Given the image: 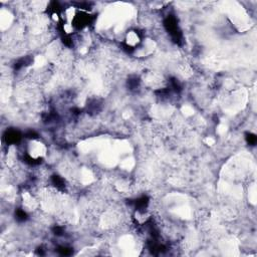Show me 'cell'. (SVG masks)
Masks as SVG:
<instances>
[{"instance_id":"obj_7","label":"cell","mask_w":257,"mask_h":257,"mask_svg":"<svg viewBox=\"0 0 257 257\" xmlns=\"http://www.w3.org/2000/svg\"><path fill=\"white\" fill-rule=\"evenodd\" d=\"M15 216H16V219L18 221H20V222H23V221H25L26 219H27V214H26V212H24L23 210H21V209L16 210Z\"/></svg>"},{"instance_id":"obj_1","label":"cell","mask_w":257,"mask_h":257,"mask_svg":"<svg viewBox=\"0 0 257 257\" xmlns=\"http://www.w3.org/2000/svg\"><path fill=\"white\" fill-rule=\"evenodd\" d=\"M164 26L167 29V31L171 34V36H172L175 42H179L180 40H181L182 33H181V30L179 29L177 20H176L174 16H169L168 18L164 21Z\"/></svg>"},{"instance_id":"obj_2","label":"cell","mask_w":257,"mask_h":257,"mask_svg":"<svg viewBox=\"0 0 257 257\" xmlns=\"http://www.w3.org/2000/svg\"><path fill=\"white\" fill-rule=\"evenodd\" d=\"M89 19H91V17H89L88 14L82 12L74 17V25L78 28H83L84 26H87L89 23Z\"/></svg>"},{"instance_id":"obj_10","label":"cell","mask_w":257,"mask_h":257,"mask_svg":"<svg viewBox=\"0 0 257 257\" xmlns=\"http://www.w3.org/2000/svg\"><path fill=\"white\" fill-rule=\"evenodd\" d=\"M26 138H29V139H36L38 138V135L34 132V131H29V132L26 133Z\"/></svg>"},{"instance_id":"obj_3","label":"cell","mask_w":257,"mask_h":257,"mask_svg":"<svg viewBox=\"0 0 257 257\" xmlns=\"http://www.w3.org/2000/svg\"><path fill=\"white\" fill-rule=\"evenodd\" d=\"M4 139H5L7 144H16L20 141L21 134L18 132V131L9 130L5 133V135H4Z\"/></svg>"},{"instance_id":"obj_5","label":"cell","mask_w":257,"mask_h":257,"mask_svg":"<svg viewBox=\"0 0 257 257\" xmlns=\"http://www.w3.org/2000/svg\"><path fill=\"white\" fill-rule=\"evenodd\" d=\"M51 180H52L53 185H55V186L56 188H58V189H64V186H65V185H64V181L59 177V176H56V175L52 176Z\"/></svg>"},{"instance_id":"obj_6","label":"cell","mask_w":257,"mask_h":257,"mask_svg":"<svg viewBox=\"0 0 257 257\" xmlns=\"http://www.w3.org/2000/svg\"><path fill=\"white\" fill-rule=\"evenodd\" d=\"M140 84V79L137 78V76H134V78H131L128 80V87L130 88V89H135L139 87Z\"/></svg>"},{"instance_id":"obj_11","label":"cell","mask_w":257,"mask_h":257,"mask_svg":"<svg viewBox=\"0 0 257 257\" xmlns=\"http://www.w3.org/2000/svg\"><path fill=\"white\" fill-rule=\"evenodd\" d=\"M53 232H55V235H61L62 233H64V229H62L61 227L59 226H56L53 228Z\"/></svg>"},{"instance_id":"obj_8","label":"cell","mask_w":257,"mask_h":257,"mask_svg":"<svg viewBox=\"0 0 257 257\" xmlns=\"http://www.w3.org/2000/svg\"><path fill=\"white\" fill-rule=\"evenodd\" d=\"M57 250H58V252H59V254H61V255H70L71 253H73V250H71L70 248L64 247V246L59 247Z\"/></svg>"},{"instance_id":"obj_4","label":"cell","mask_w":257,"mask_h":257,"mask_svg":"<svg viewBox=\"0 0 257 257\" xmlns=\"http://www.w3.org/2000/svg\"><path fill=\"white\" fill-rule=\"evenodd\" d=\"M149 204V198L146 196H143L135 201V206L137 210H145Z\"/></svg>"},{"instance_id":"obj_9","label":"cell","mask_w":257,"mask_h":257,"mask_svg":"<svg viewBox=\"0 0 257 257\" xmlns=\"http://www.w3.org/2000/svg\"><path fill=\"white\" fill-rule=\"evenodd\" d=\"M246 141L247 143L249 144V145H252V146H254L255 145V143H256V136L253 134H247L246 135Z\"/></svg>"}]
</instances>
